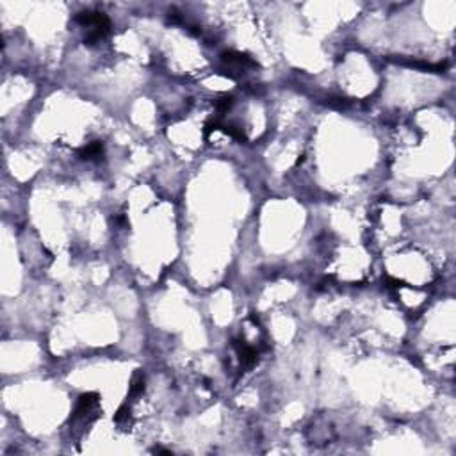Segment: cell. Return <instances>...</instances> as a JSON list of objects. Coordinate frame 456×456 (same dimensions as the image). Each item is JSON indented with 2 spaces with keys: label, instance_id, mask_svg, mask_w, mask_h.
<instances>
[{
  "label": "cell",
  "instance_id": "cell-2",
  "mask_svg": "<svg viewBox=\"0 0 456 456\" xmlns=\"http://www.w3.org/2000/svg\"><path fill=\"white\" fill-rule=\"evenodd\" d=\"M97 403H98L97 394H84V396H80L79 403H77V406H75V414H73V417L77 419V417H86V415H89L91 412H95Z\"/></svg>",
  "mask_w": 456,
  "mask_h": 456
},
{
  "label": "cell",
  "instance_id": "cell-6",
  "mask_svg": "<svg viewBox=\"0 0 456 456\" xmlns=\"http://www.w3.org/2000/svg\"><path fill=\"white\" fill-rule=\"evenodd\" d=\"M129 417H130V408L127 405H123L122 408L118 410V414L114 415V421L120 424V423H123V421H129Z\"/></svg>",
  "mask_w": 456,
  "mask_h": 456
},
{
  "label": "cell",
  "instance_id": "cell-5",
  "mask_svg": "<svg viewBox=\"0 0 456 456\" xmlns=\"http://www.w3.org/2000/svg\"><path fill=\"white\" fill-rule=\"evenodd\" d=\"M232 104H234V98L223 97V98H219V100H216V109H218L219 113H226V111L232 107Z\"/></svg>",
  "mask_w": 456,
  "mask_h": 456
},
{
  "label": "cell",
  "instance_id": "cell-1",
  "mask_svg": "<svg viewBox=\"0 0 456 456\" xmlns=\"http://www.w3.org/2000/svg\"><path fill=\"white\" fill-rule=\"evenodd\" d=\"M221 61L226 64L228 71L244 70V68H248V66H255V63H253L248 55L239 54V52H225V54L221 55Z\"/></svg>",
  "mask_w": 456,
  "mask_h": 456
},
{
  "label": "cell",
  "instance_id": "cell-3",
  "mask_svg": "<svg viewBox=\"0 0 456 456\" xmlns=\"http://www.w3.org/2000/svg\"><path fill=\"white\" fill-rule=\"evenodd\" d=\"M102 153H104V145L98 143V141H95V143H89L88 147H84L82 150L79 152V157L80 159L91 160V159H98V157H102Z\"/></svg>",
  "mask_w": 456,
  "mask_h": 456
},
{
  "label": "cell",
  "instance_id": "cell-4",
  "mask_svg": "<svg viewBox=\"0 0 456 456\" xmlns=\"http://www.w3.org/2000/svg\"><path fill=\"white\" fill-rule=\"evenodd\" d=\"M143 390H145V374L136 373L134 378H132V381H130V396L136 398V396H139Z\"/></svg>",
  "mask_w": 456,
  "mask_h": 456
}]
</instances>
